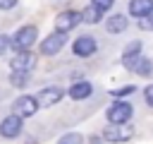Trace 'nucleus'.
I'll return each mask as SVG.
<instances>
[{"instance_id":"nucleus-17","label":"nucleus","mask_w":153,"mask_h":144,"mask_svg":"<svg viewBox=\"0 0 153 144\" xmlns=\"http://www.w3.org/2000/svg\"><path fill=\"white\" fill-rule=\"evenodd\" d=\"M10 84H12V86H26V84H29V72L12 70V74H10Z\"/></svg>"},{"instance_id":"nucleus-4","label":"nucleus","mask_w":153,"mask_h":144,"mask_svg":"<svg viewBox=\"0 0 153 144\" xmlns=\"http://www.w3.org/2000/svg\"><path fill=\"white\" fill-rule=\"evenodd\" d=\"M81 22V12H74V10H65L55 17V31H65L69 34L76 24Z\"/></svg>"},{"instance_id":"nucleus-3","label":"nucleus","mask_w":153,"mask_h":144,"mask_svg":"<svg viewBox=\"0 0 153 144\" xmlns=\"http://www.w3.org/2000/svg\"><path fill=\"white\" fill-rule=\"evenodd\" d=\"M131 113H134V108H131V103L129 101H115L110 108H108V120L110 122H129L131 120Z\"/></svg>"},{"instance_id":"nucleus-19","label":"nucleus","mask_w":153,"mask_h":144,"mask_svg":"<svg viewBox=\"0 0 153 144\" xmlns=\"http://www.w3.org/2000/svg\"><path fill=\"white\" fill-rule=\"evenodd\" d=\"M110 94H112L115 98H122V96H129V94H134V86H131V84H129V86H120V89H112Z\"/></svg>"},{"instance_id":"nucleus-16","label":"nucleus","mask_w":153,"mask_h":144,"mask_svg":"<svg viewBox=\"0 0 153 144\" xmlns=\"http://www.w3.org/2000/svg\"><path fill=\"white\" fill-rule=\"evenodd\" d=\"M131 72H136V74H141V77H148V74L153 72V65H151V60H148V58H141V55H139V60L134 62Z\"/></svg>"},{"instance_id":"nucleus-12","label":"nucleus","mask_w":153,"mask_h":144,"mask_svg":"<svg viewBox=\"0 0 153 144\" xmlns=\"http://www.w3.org/2000/svg\"><path fill=\"white\" fill-rule=\"evenodd\" d=\"M67 94H69V98H74V101H84V98H88V96L93 94V86H91V82H74Z\"/></svg>"},{"instance_id":"nucleus-10","label":"nucleus","mask_w":153,"mask_h":144,"mask_svg":"<svg viewBox=\"0 0 153 144\" xmlns=\"http://www.w3.org/2000/svg\"><path fill=\"white\" fill-rule=\"evenodd\" d=\"M12 70H19V72H31L33 65H36V55L29 53V50H19L14 58H12Z\"/></svg>"},{"instance_id":"nucleus-21","label":"nucleus","mask_w":153,"mask_h":144,"mask_svg":"<svg viewBox=\"0 0 153 144\" xmlns=\"http://www.w3.org/2000/svg\"><path fill=\"white\" fill-rule=\"evenodd\" d=\"M143 98H146V103L153 108V84H148V86L143 89Z\"/></svg>"},{"instance_id":"nucleus-7","label":"nucleus","mask_w":153,"mask_h":144,"mask_svg":"<svg viewBox=\"0 0 153 144\" xmlns=\"http://www.w3.org/2000/svg\"><path fill=\"white\" fill-rule=\"evenodd\" d=\"M96 48H98V43H96L93 36H79V38L72 43L74 55H79V58H88V55H93Z\"/></svg>"},{"instance_id":"nucleus-11","label":"nucleus","mask_w":153,"mask_h":144,"mask_svg":"<svg viewBox=\"0 0 153 144\" xmlns=\"http://www.w3.org/2000/svg\"><path fill=\"white\" fill-rule=\"evenodd\" d=\"M129 14L139 19L153 14V0H129Z\"/></svg>"},{"instance_id":"nucleus-14","label":"nucleus","mask_w":153,"mask_h":144,"mask_svg":"<svg viewBox=\"0 0 153 144\" xmlns=\"http://www.w3.org/2000/svg\"><path fill=\"white\" fill-rule=\"evenodd\" d=\"M127 17L124 14H112V17H108V22H105V29L110 31V34H122L124 29H127Z\"/></svg>"},{"instance_id":"nucleus-6","label":"nucleus","mask_w":153,"mask_h":144,"mask_svg":"<svg viewBox=\"0 0 153 144\" xmlns=\"http://www.w3.org/2000/svg\"><path fill=\"white\" fill-rule=\"evenodd\" d=\"M0 134H2L5 139H14V137H19V134H22V118H19L17 113L7 115V118L0 122Z\"/></svg>"},{"instance_id":"nucleus-23","label":"nucleus","mask_w":153,"mask_h":144,"mask_svg":"<svg viewBox=\"0 0 153 144\" xmlns=\"http://www.w3.org/2000/svg\"><path fill=\"white\" fill-rule=\"evenodd\" d=\"M19 0H0V10H12Z\"/></svg>"},{"instance_id":"nucleus-1","label":"nucleus","mask_w":153,"mask_h":144,"mask_svg":"<svg viewBox=\"0 0 153 144\" xmlns=\"http://www.w3.org/2000/svg\"><path fill=\"white\" fill-rule=\"evenodd\" d=\"M36 38H38V29H36L33 24H26V26H22V29L10 38V48H14L17 53H19V50H29V48L36 43Z\"/></svg>"},{"instance_id":"nucleus-22","label":"nucleus","mask_w":153,"mask_h":144,"mask_svg":"<svg viewBox=\"0 0 153 144\" xmlns=\"http://www.w3.org/2000/svg\"><path fill=\"white\" fill-rule=\"evenodd\" d=\"M7 48H10V36L0 34V55H2V53H7Z\"/></svg>"},{"instance_id":"nucleus-13","label":"nucleus","mask_w":153,"mask_h":144,"mask_svg":"<svg viewBox=\"0 0 153 144\" xmlns=\"http://www.w3.org/2000/svg\"><path fill=\"white\" fill-rule=\"evenodd\" d=\"M139 55H141V43H139V41H131V43L124 48V53H122V62H124V67L131 70L134 62L139 60Z\"/></svg>"},{"instance_id":"nucleus-18","label":"nucleus","mask_w":153,"mask_h":144,"mask_svg":"<svg viewBox=\"0 0 153 144\" xmlns=\"http://www.w3.org/2000/svg\"><path fill=\"white\" fill-rule=\"evenodd\" d=\"M57 144H84V137L79 132H67L57 139Z\"/></svg>"},{"instance_id":"nucleus-15","label":"nucleus","mask_w":153,"mask_h":144,"mask_svg":"<svg viewBox=\"0 0 153 144\" xmlns=\"http://www.w3.org/2000/svg\"><path fill=\"white\" fill-rule=\"evenodd\" d=\"M100 17H103V10H98L96 5H88V7L81 12V22H86V24H98Z\"/></svg>"},{"instance_id":"nucleus-5","label":"nucleus","mask_w":153,"mask_h":144,"mask_svg":"<svg viewBox=\"0 0 153 144\" xmlns=\"http://www.w3.org/2000/svg\"><path fill=\"white\" fill-rule=\"evenodd\" d=\"M65 43H67V34H65V31H55V34H50V36L43 38V43H41V53H43V55H55V53L62 50Z\"/></svg>"},{"instance_id":"nucleus-2","label":"nucleus","mask_w":153,"mask_h":144,"mask_svg":"<svg viewBox=\"0 0 153 144\" xmlns=\"http://www.w3.org/2000/svg\"><path fill=\"white\" fill-rule=\"evenodd\" d=\"M131 134H134V130L129 127V122H110L105 130H103V139H108V142H127V139H131Z\"/></svg>"},{"instance_id":"nucleus-20","label":"nucleus","mask_w":153,"mask_h":144,"mask_svg":"<svg viewBox=\"0 0 153 144\" xmlns=\"http://www.w3.org/2000/svg\"><path fill=\"white\" fill-rule=\"evenodd\" d=\"M91 5H96L98 10H103V12H105V10H110V7L115 5V0H91Z\"/></svg>"},{"instance_id":"nucleus-8","label":"nucleus","mask_w":153,"mask_h":144,"mask_svg":"<svg viewBox=\"0 0 153 144\" xmlns=\"http://www.w3.org/2000/svg\"><path fill=\"white\" fill-rule=\"evenodd\" d=\"M62 98V89L60 86H45L36 94V101H38V108H48V106H55L57 101Z\"/></svg>"},{"instance_id":"nucleus-9","label":"nucleus","mask_w":153,"mask_h":144,"mask_svg":"<svg viewBox=\"0 0 153 144\" xmlns=\"http://www.w3.org/2000/svg\"><path fill=\"white\" fill-rule=\"evenodd\" d=\"M12 108H14V113L19 118H29V115H33L38 110V101H36V96H19Z\"/></svg>"}]
</instances>
